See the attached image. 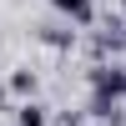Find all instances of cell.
Masks as SVG:
<instances>
[{
	"label": "cell",
	"instance_id": "6da1fadb",
	"mask_svg": "<svg viewBox=\"0 0 126 126\" xmlns=\"http://www.w3.org/2000/svg\"><path fill=\"white\" fill-rule=\"evenodd\" d=\"M91 96L126 101V66H91Z\"/></svg>",
	"mask_w": 126,
	"mask_h": 126
},
{
	"label": "cell",
	"instance_id": "7a4b0ae2",
	"mask_svg": "<svg viewBox=\"0 0 126 126\" xmlns=\"http://www.w3.org/2000/svg\"><path fill=\"white\" fill-rule=\"evenodd\" d=\"M35 86H40V76H35L30 66H20L15 76L5 81V91H10V96H25V101H35Z\"/></svg>",
	"mask_w": 126,
	"mask_h": 126
},
{
	"label": "cell",
	"instance_id": "3957f363",
	"mask_svg": "<svg viewBox=\"0 0 126 126\" xmlns=\"http://www.w3.org/2000/svg\"><path fill=\"white\" fill-rule=\"evenodd\" d=\"M50 5H56L61 15H71L76 25H91V20H96V5H91V0H50Z\"/></svg>",
	"mask_w": 126,
	"mask_h": 126
},
{
	"label": "cell",
	"instance_id": "277c9868",
	"mask_svg": "<svg viewBox=\"0 0 126 126\" xmlns=\"http://www.w3.org/2000/svg\"><path fill=\"white\" fill-rule=\"evenodd\" d=\"M15 126H50V111L40 101H25V106H15Z\"/></svg>",
	"mask_w": 126,
	"mask_h": 126
},
{
	"label": "cell",
	"instance_id": "5b68a950",
	"mask_svg": "<svg viewBox=\"0 0 126 126\" xmlns=\"http://www.w3.org/2000/svg\"><path fill=\"white\" fill-rule=\"evenodd\" d=\"M40 40H46L50 50H71L76 46V30H40Z\"/></svg>",
	"mask_w": 126,
	"mask_h": 126
},
{
	"label": "cell",
	"instance_id": "8992f818",
	"mask_svg": "<svg viewBox=\"0 0 126 126\" xmlns=\"http://www.w3.org/2000/svg\"><path fill=\"white\" fill-rule=\"evenodd\" d=\"M50 126H86V116H76V111H66V116H50Z\"/></svg>",
	"mask_w": 126,
	"mask_h": 126
},
{
	"label": "cell",
	"instance_id": "52a82bcc",
	"mask_svg": "<svg viewBox=\"0 0 126 126\" xmlns=\"http://www.w3.org/2000/svg\"><path fill=\"white\" fill-rule=\"evenodd\" d=\"M5 101H10V91H5V81H0V106H5Z\"/></svg>",
	"mask_w": 126,
	"mask_h": 126
},
{
	"label": "cell",
	"instance_id": "ba28073f",
	"mask_svg": "<svg viewBox=\"0 0 126 126\" xmlns=\"http://www.w3.org/2000/svg\"><path fill=\"white\" fill-rule=\"evenodd\" d=\"M121 50H126V30H121Z\"/></svg>",
	"mask_w": 126,
	"mask_h": 126
},
{
	"label": "cell",
	"instance_id": "9c48e42d",
	"mask_svg": "<svg viewBox=\"0 0 126 126\" xmlns=\"http://www.w3.org/2000/svg\"><path fill=\"white\" fill-rule=\"evenodd\" d=\"M121 30H126V10H121Z\"/></svg>",
	"mask_w": 126,
	"mask_h": 126
}]
</instances>
